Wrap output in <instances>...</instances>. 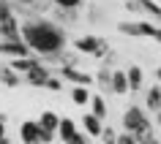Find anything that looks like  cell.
I'll return each mask as SVG.
<instances>
[{"instance_id":"3957f363","label":"cell","mask_w":161,"mask_h":144,"mask_svg":"<svg viewBox=\"0 0 161 144\" xmlns=\"http://www.w3.org/2000/svg\"><path fill=\"white\" fill-rule=\"evenodd\" d=\"M123 128L131 131L134 139H136V133H142V131L150 128V120H147V114H145L142 106H128V109L123 111Z\"/></svg>"},{"instance_id":"f1b7e54d","label":"cell","mask_w":161,"mask_h":144,"mask_svg":"<svg viewBox=\"0 0 161 144\" xmlns=\"http://www.w3.org/2000/svg\"><path fill=\"white\" fill-rule=\"evenodd\" d=\"M156 79H158V85H161V65L156 68Z\"/></svg>"},{"instance_id":"44dd1931","label":"cell","mask_w":161,"mask_h":144,"mask_svg":"<svg viewBox=\"0 0 161 144\" xmlns=\"http://www.w3.org/2000/svg\"><path fill=\"white\" fill-rule=\"evenodd\" d=\"M44 90H52V93H60V90H63V76H55V74H52V76L47 79V85H44Z\"/></svg>"},{"instance_id":"4fadbf2b","label":"cell","mask_w":161,"mask_h":144,"mask_svg":"<svg viewBox=\"0 0 161 144\" xmlns=\"http://www.w3.org/2000/svg\"><path fill=\"white\" fill-rule=\"evenodd\" d=\"M126 76H128V93H136V90H142L145 74H142V68H139V65H131V68L126 71Z\"/></svg>"},{"instance_id":"ba28073f","label":"cell","mask_w":161,"mask_h":144,"mask_svg":"<svg viewBox=\"0 0 161 144\" xmlns=\"http://www.w3.org/2000/svg\"><path fill=\"white\" fill-rule=\"evenodd\" d=\"M79 122H82V128H85V133L90 136V139H98V136H101L104 120H101V117H96L93 111H85V114H82V120H79Z\"/></svg>"},{"instance_id":"f546056e","label":"cell","mask_w":161,"mask_h":144,"mask_svg":"<svg viewBox=\"0 0 161 144\" xmlns=\"http://www.w3.org/2000/svg\"><path fill=\"white\" fill-rule=\"evenodd\" d=\"M156 22H158V25H161V17H158V19H156Z\"/></svg>"},{"instance_id":"5b68a950","label":"cell","mask_w":161,"mask_h":144,"mask_svg":"<svg viewBox=\"0 0 161 144\" xmlns=\"http://www.w3.org/2000/svg\"><path fill=\"white\" fill-rule=\"evenodd\" d=\"M60 76H63V82H71V85H85V87L96 85L93 74H85V71H79L76 65H60Z\"/></svg>"},{"instance_id":"484cf974","label":"cell","mask_w":161,"mask_h":144,"mask_svg":"<svg viewBox=\"0 0 161 144\" xmlns=\"http://www.w3.org/2000/svg\"><path fill=\"white\" fill-rule=\"evenodd\" d=\"M87 139H90V136H87V133H79V131H76V133L71 136V139H68V141H71V144H85Z\"/></svg>"},{"instance_id":"5bb4252c","label":"cell","mask_w":161,"mask_h":144,"mask_svg":"<svg viewBox=\"0 0 161 144\" xmlns=\"http://www.w3.org/2000/svg\"><path fill=\"white\" fill-rule=\"evenodd\" d=\"M68 95H71V103H76V106H87L90 103V87H85V85H74Z\"/></svg>"},{"instance_id":"7a4b0ae2","label":"cell","mask_w":161,"mask_h":144,"mask_svg":"<svg viewBox=\"0 0 161 144\" xmlns=\"http://www.w3.org/2000/svg\"><path fill=\"white\" fill-rule=\"evenodd\" d=\"M74 49L79 54H87V57H96V60H104L107 54H112L109 44L104 38H98V35H79L74 41Z\"/></svg>"},{"instance_id":"4316f807","label":"cell","mask_w":161,"mask_h":144,"mask_svg":"<svg viewBox=\"0 0 161 144\" xmlns=\"http://www.w3.org/2000/svg\"><path fill=\"white\" fill-rule=\"evenodd\" d=\"M58 139V133L55 131H47V128H41V141H55Z\"/></svg>"},{"instance_id":"7402d4cb","label":"cell","mask_w":161,"mask_h":144,"mask_svg":"<svg viewBox=\"0 0 161 144\" xmlns=\"http://www.w3.org/2000/svg\"><path fill=\"white\" fill-rule=\"evenodd\" d=\"M52 3H55L58 8H63V11H74V8H79L85 0H52Z\"/></svg>"},{"instance_id":"ac0fdd59","label":"cell","mask_w":161,"mask_h":144,"mask_svg":"<svg viewBox=\"0 0 161 144\" xmlns=\"http://www.w3.org/2000/svg\"><path fill=\"white\" fill-rule=\"evenodd\" d=\"M74 133H76V122H74L71 117H60V122H58V136L63 139V141H68Z\"/></svg>"},{"instance_id":"9a60e30c","label":"cell","mask_w":161,"mask_h":144,"mask_svg":"<svg viewBox=\"0 0 161 144\" xmlns=\"http://www.w3.org/2000/svg\"><path fill=\"white\" fill-rule=\"evenodd\" d=\"M90 111H93L96 117H101V120H107V114H109V106H107V101H104V95L101 93H96V95H90Z\"/></svg>"},{"instance_id":"30bf717a","label":"cell","mask_w":161,"mask_h":144,"mask_svg":"<svg viewBox=\"0 0 161 144\" xmlns=\"http://www.w3.org/2000/svg\"><path fill=\"white\" fill-rule=\"evenodd\" d=\"M38 63H41V60L36 57V52L33 54H25V57H11V68H14L17 74H22V76H25L30 68H36Z\"/></svg>"},{"instance_id":"2e32d148","label":"cell","mask_w":161,"mask_h":144,"mask_svg":"<svg viewBox=\"0 0 161 144\" xmlns=\"http://www.w3.org/2000/svg\"><path fill=\"white\" fill-rule=\"evenodd\" d=\"M139 25V33H142V38H153L156 44H161V25L156 22H136Z\"/></svg>"},{"instance_id":"7c38bea8","label":"cell","mask_w":161,"mask_h":144,"mask_svg":"<svg viewBox=\"0 0 161 144\" xmlns=\"http://www.w3.org/2000/svg\"><path fill=\"white\" fill-rule=\"evenodd\" d=\"M145 109L153 111V114L161 109V85H153L150 90L145 93Z\"/></svg>"},{"instance_id":"d6986e66","label":"cell","mask_w":161,"mask_h":144,"mask_svg":"<svg viewBox=\"0 0 161 144\" xmlns=\"http://www.w3.org/2000/svg\"><path fill=\"white\" fill-rule=\"evenodd\" d=\"M93 79H96V85L101 87L104 93H112V90H109V85H112V71H109V68H107V65H104V68H101V71H98V74H96Z\"/></svg>"},{"instance_id":"cb8c5ba5","label":"cell","mask_w":161,"mask_h":144,"mask_svg":"<svg viewBox=\"0 0 161 144\" xmlns=\"http://www.w3.org/2000/svg\"><path fill=\"white\" fill-rule=\"evenodd\" d=\"M6 122H8V117L0 111V144H8V136H6Z\"/></svg>"},{"instance_id":"8992f818","label":"cell","mask_w":161,"mask_h":144,"mask_svg":"<svg viewBox=\"0 0 161 144\" xmlns=\"http://www.w3.org/2000/svg\"><path fill=\"white\" fill-rule=\"evenodd\" d=\"M49 76H52V71L44 65V63H38L36 68H30L25 76H22V82H25V85H30V87H44Z\"/></svg>"},{"instance_id":"8fae6325","label":"cell","mask_w":161,"mask_h":144,"mask_svg":"<svg viewBox=\"0 0 161 144\" xmlns=\"http://www.w3.org/2000/svg\"><path fill=\"white\" fill-rule=\"evenodd\" d=\"M109 90H112V95H126L128 93V76H126V71H112Z\"/></svg>"},{"instance_id":"6da1fadb","label":"cell","mask_w":161,"mask_h":144,"mask_svg":"<svg viewBox=\"0 0 161 144\" xmlns=\"http://www.w3.org/2000/svg\"><path fill=\"white\" fill-rule=\"evenodd\" d=\"M22 41L30 46V52L36 54H60L66 46V33L63 27H58L49 19H27L19 27Z\"/></svg>"},{"instance_id":"603a6c76","label":"cell","mask_w":161,"mask_h":144,"mask_svg":"<svg viewBox=\"0 0 161 144\" xmlns=\"http://www.w3.org/2000/svg\"><path fill=\"white\" fill-rule=\"evenodd\" d=\"M101 141H107V144H115L118 141V133H115V128H109V125H104L101 128V136H98Z\"/></svg>"},{"instance_id":"d4e9b609","label":"cell","mask_w":161,"mask_h":144,"mask_svg":"<svg viewBox=\"0 0 161 144\" xmlns=\"http://www.w3.org/2000/svg\"><path fill=\"white\" fill-rule=\"evenodd\" d=\"M115 144H136V139H134L131 131H126V133H118V141Z\"/></svg>"},{"instance_id":"277c9868","label":"cell","mask_w":161,"mask_h":144,"mask_svg":"<svg viewBox=\"0 0 161 144\" xmlns=\"http://www.w3.org/2000/svg\"><path fill=\"white\" fill-rule=\"evenodd\" d=\"M0 54L3 57H25V54H33V52L22 38H0Z\"/></svg>"},{"instance_id":"52a82bcc","label":"cell","mask_w":161,"mask_h":144,"mask_svg":"<svg viewBox=\"0 0 161 144\" xmlns=\"http://www.w3.org/2000/svg\"><path fill=\"white\" fill-rule=\"evenodd\" d=\"M19 139L27 144H38L41 141V125H38V120H25L22 125H19Z\"/></svg>"},{"instance_id":"ffe728a7","label":"cell","mask_w":161,"mask_h":144,"mask_svg":"<svg viewBox=\"0 0 161 144\" xmlns=\"http://www.w3.org/2000/svg\"><path fill=\"white\" fill-rule=\"evenodd\" d=\"M118 33L131 35V38H142V33H139V25H136V22H120V25H118Z\"/></svg>"},{"instance_id":"e0dca14e","label":"cell","mask_w":161,"mask_h":144,"mask_svg":"<svg viewBox=\"0 0 161 144\" xmlns=\"http://www.w3.org/2000/svg\"><path fill=\"white\" fill-rule=\"evenodd\" d=\"M58 122H60V114H55L52 109H47V111L38 114V125L47 128V131H55V133H58Z\"/></svg>"},{"instance_id":"83f0119b","label":"cell","mask_w":161,"mask_h":144,"mask_svg":"<svg viewBox=\"0 0 161 144\" xmlns=\"http://www.w3.org/2000/svg\"><path fill=\"white\" fill-rule=\"evenodd\" d=\"M156 125H158V128H161V109H158V111H156Z\"/></svg>"},{"instance_id":"4dcf8cb0","label":"cell","mask_w":161,"mask_h":144,"mask_svg":"<svg viewBox=\"0 0 161 144\" xmlns=\"http://www.w3.org/2000/svg\"><path fill=\"white\" fill-rule=\"evenodd\" d=\"M158 3H161V0H158Z\"/></svg>"},{"instance_id":"9c48e42d","label":"cell","mask_w":161,"mask_h":144,"mask_svg":"<svg viewBox=\"0 0 161 144\" xmlns=\"http://www.w3.org/2000/svg\"><path fill=\"white\" fill-rule=\"evenodd\" d=\"M0 85L8 87V90H14V87L25 85V82H22V74H17L11 65H0Z\"/></svg>"}]
</instances>
